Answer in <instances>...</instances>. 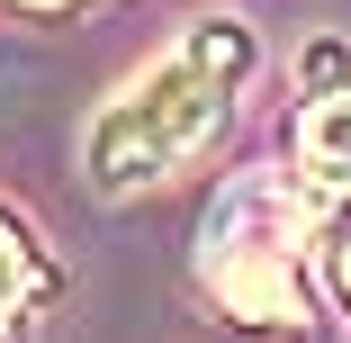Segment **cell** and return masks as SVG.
Masks as SVG:
<instances>
[{
    "label": "cell",
    "mask_w": 351,
    "mask_h": 343,
    "mask_svg": "<svg viewBox=\"0 0 351 343\" xmlns=\"http://www.w3.org/2000/svg\"><path fill=\"white\" fill-rule=\"evenodd\" d=\"M252 27L243 19H189L180 45L162 63H145L117 100H99V118L82 126V172L99 199H135V190H154L171 181L207 135H217L252 82Z\"/></svg>",
    "instance_id": "1"
},
{
    "label": "cell",
    "mask_w": 351,
    "mask_h": 343,
    "mask_svg": "<svg viewBox=\"0 0 351 343\" xmlns=\"http://www.w3.org/2000/svg\"><path fill=\"white\" fill-rule=\"evenodd\" d=\"M198 271H207V289L226 298V316H243V325H298L306 316V271H298V208H289V190L243 172L217 208H207Z\"/></svg>",
    "instance_id": "2"
},
{
    "label": "cell",
    "mask_w": 351,
    "mask_h": 343,
    "mask_svg": "<svg viewBox=\"0 0 351 343\" xmlns=\"http://www.w3.org/2000/svg\"><path fill=\"white\" fill-rule=\"evenodd\" d=\"M298 181L324 190V199L351 190V82L306 100V118H298Z\"/></svg>",
    "instance_id": "3"
},
{
    "label": "cell",
    "mask_w": 351,
    "mask_h": 343,
    "mask_svg": "<svg viewBox=\"0 0 351 343\" xmlns=\"http://www.w3.org/2000/svg\"><path fill=\"white\" fill-rule=\"evenodd\" d=\"M54 289V271H45V253L27 244V226L0 208V316H27L36 298Z\"/></svg>",
    "instance_id": "4"
},
{
    "label": "cell",
    "mask_w": 351,
    "mask_h": 343,
    "mask_svg": "<svg viewBox=\"0 0 351 343\" xmlns=\"http://www.w3.org/2000/svg\"><path fill=\"white\" fill-rule=\"evenodd\" d=\"M315 262H324L333 298L351 307V190H333V199H324V226H315Z\"/></svg>",
    "instance_id": "5"
}]
</instances>
